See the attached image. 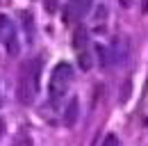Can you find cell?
<instances>
[{
	"instance_id": "obj_15",
	"label": "cell",
	"mask_w": 148,
	"mask_h": 146,
	"mask_svg": "<svg viewBox=\"0 0 148 146\" xmlns=\"http://www.w3.org/2000/svg\"><path fill=\"white\" fill-rule=\"evenodd\" d=\"M0 137H5V119H0Z\"/></svg>"
},
{
	"instance_id": "obj_12",
	"label": "cell",
	"mask_w": 148,
	"mask_h": 146,
	"mask_svg": "<svg viewBox=\"0 0 148 146\" xmlns=\"http://www.w3.org/2000/svg\"><path fill=\"white\" fill-rule=\"evenodd\" d=\"M14 146H32V139H30V137H25V135H21Z\"/></svg>"
},
{
	"instance_id": "obj_16",
	"label": "cell",
	"mask_w": 148,
	"mask_h": 146,
	"mask_svg": "<svg viewBox=\"0 0 148 146\" xmlns=\"http://www.w3.org/2000/svg\"><path fill=\"white\" fill-rule=\"evenodd\" d=\"M121 5L123 7H132V0H121Z\"/></svg>"
},
{
	"instance_id": "obj_7",
	"label": "cell",
	"mask_w": 148,
	"mask_h": 146,
	"mask_svg": "<svg viewBox=\"0 0 148 146\" xmlns=\"http://www.w3.org/2000/svg\"><path fill=\"white\" fill-rule=\"evenodd\" d=\"M73 46L77 50H84V46H87V30L84 28H77L73 34Z\"/></svg>"
},
{
	"instance_id": "obj_8",
	"label": "cell",
	"mask_w": 148,
	"mask_h": 146,
	"mask_svg": "<svg viewBox=\"0 0 148 146\" xmlns=\"http://www.w3.org/2000/svg\"><path fill=\"white\" fill-rule=\"evenodd\" d=\"M69 5L75 9V14H77V16H82V14H87V12L91 9V0H71Z\"/></svg>"
},
{
	"instance_id": "obj_5",
	"label": "cell",
	"mask_w": 148,
	"mask_h": 146,
	"mask_svg": "<svg viewBox=\"0 0 148 146\" xmlns=\"http://www.w3.org/2000/svg\"><path fill=\"white\" fill-rule=\"evenodd\" d=\"M77 66L82 69V71H91L93 66V57L87 50H80V55H77Z\"/></svg>"
},
{
	"instance_id": "obj_3",
	"label": "cell",
	"mask_w": 148,
	"mask_h": 146,
	"mask_svg": "<svg viewBox=\"0 0 148 146\" xmlns=\"http://www.w3.org/2000/svg\"><path fill=\"white\" fill-rule=\"evenodd\" d=\"M64 126L66 128H75V123H77V119H80V101L77 98H71L69 101V105L64 107Z\"/></svg>"
},
{
	"instance_id": "obj_13",
	"label": "cell",
	"mask_w": 148,
	"mask_h": 146,
	"mask_svg": "<svg viewBox=\"0 0 148 146\" xmlns=\"http://www.w3.org/2000/svg\"><path fill=\"white\" fill-rule=\"evenodd\" d=\"M43 7H46V12H50V14H53V12H57V0H46V2H43Z\"/></svg>"
},
{
	"instance_id": "obj_2",
	"label": "cell",
	"mask_w": 148,
	"mask_h": 146,
	"mask_svg": "<svg viewBox=\"0 0 148 146\" xmlns=\"http://www.w3.org/2000/svg\"><path fill=\"white\" fill-rule=\"evenodd\" d=\"M34 96H37V89L32 87L27 73H25V69H23V75L18 78V101L23 103V105H27V103L34 101Z\"/></svg>"
},
{
	"instance_id": "obj_1",
	"label": "cell",
	"mask_w": 148,
	"mask_h": 146,
	"mask_svg": "<svg viewBox=\"0 0 148 146\" xmlns=\"http://www.w3.org/2000/svg\"><path fill=\"white\" fill-rule=\"evenodd\" d=\"M71 80H73V66H71L69 62H59L55 69H53L50 82H48V94H50V101H53V103H57V101L66 94Z\"/></svg>"
},
{
	"instance_id": "obj_4",
	"label": "cell",
	"mask_w": 148,
	"mask_h": 146,
	"mask_svg": "<svg viewBox=\"0 0 148 146\" xmlns=\"http://www.w3.org/2000/svg\"><path fill=\"white\" fill-rule=\"evenodd\" d=\"M5 48H7V53L12 55V57H16V55H18L21 46H18V36L14 34V32H12L9 36H5Z\"/></svg>"
},
{
	"instance_id": "obj_14",
	"label": "cell",
	"mask_w": 148,
	"mask_h": 146,
	"mask_svg": "<svg viewBox=\"0 0 148 146\" xmlns=\"http://www.w3.org/2000/svg\"><path fill=\"white\" fill-rule=\"evenodd\" d=\"M96 16H98V18H105V16H107V7H98Z\"/></svg>"
},
{
	"instance_id": "obj_9",
	"label": "cell",
	"mask_w": 148,
	"mask_h": 146,
	"mask_svg": "<svg viewBox=\"0 0 148 146\" xmlns=\"http://www.w3.org/2000/svg\"><path fill=\"white\" fill-rule=\"evenodd\" d=\"M96 53H98V62H100V66H110V50L105 48V46H98L96 48Z\"/></svg>"
},
{
	"instance_id": "obj_10",
	"label": "cell",
	"mask_w": 148,
	"mask_h": 146,
	"mask_svg": "<svg viewBox=\"0 0 148 146\" xmlns=\"http://www.w3.org/2000/svg\"><path fill=\"white\" fill-rule=\"evenodd\" d=\"M103 146H121V142H119V137H116V135H107V137H105V139H103Z\"/></svg>"
},
{
	"instance_id": "obj_6",
	"label": "cell",
	"mask_w": 148,
	"mask_h": 146,
	"mask_svg": "<svg viewBox=\"0 0 148 146\" xmlns=\"http://www.w3.org/2000/svg\"><path fill=\"white\" fill-rule=\"evenodd\" d=\"M14 32V25H12V18L5 16V14H0V39H5V36H9Z\"/></svg>"
},
{
	"instance_id": "obj_11",
	"label": "cell",
	"mask_w": 148,
	"mask_h": 146,
	"mask_svg": "<svg viewBox=\"0 0 148 146\" xmlns=\"http://www.w3.org/2000/svg\"><path fill=\"white\" fill-rule=\"evenodd\" d=\"M130 89H132V82L125 80V85H123V94H121V103H125V101L130 98Z\"/></svg>"
}]
</instances>
